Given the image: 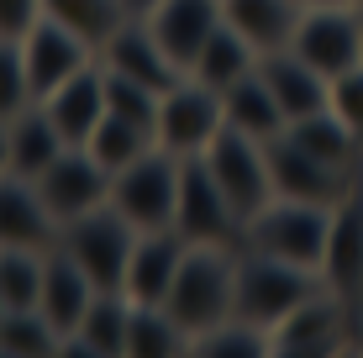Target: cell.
Here are the masks:
<instances>
[{
    "mask_svg": "<svg viewBox=\"0 0 363 358\" xmlns=\"http://www.w3.org/2000/svg\"><path fill=\"white\" fill-rule=\"evenodd\" d=\"M121 6H127V16L143 21V16H153V6H158V0H121Z\"/></svg>",
    "mask_w": 363,
    "mask_h": 358,
    "instance_id": "39",
    "label": "cell"
},
{
    "mask_svg": "<svg viewBox=\"0 0 363 358\" xmlns=\"http://www.w3.org/2000/svg\"><path fill=\"white\" fill-rule=\"evenodd\" d=\"M6 132H11V174H16V179H37L69 147L64 132L53 127V116L43 111V101H32L21 116H11Z\"/></svg>",
    "mask_w": 363,
    "mask_h": 358,
    "instance_id": "24",
    "label": "cell"
},
{
    "mask_svg": "<svg viewBox=\"0 0 363 358\" xmlns=\"http://www.w3.org/2000/svg\"><path fill=\"white\" fill-rule=\"evenodd\" d=\"M332 111L358 132V142H363V64L332 79Z\"/></svg>",
    "mask_w": 363,
    "mask_h": 358,
    "instance_id": "36",
    "label": "cell"
},
{
    "mask_svg": "<svg viewBox=\"0 0 363 358\" xmlns=\"http://www.w3.org/2000/svg\"><path fill=\"white\" fill-rule=\"evenodd\" d=\"M232 290H237V258L227 253V242H190V253H184L179 274L164 295V311L195 342L200 332L232 316Z\"/></svg>",
    "mask_w": 363,
    "mask_h": 358,
    "instance_id": "1",
    "label": "cell"
},
{
    "mask_svg": "<svg viewBox=\"0 0 363 358\" xmlns=\"http://www.w3.org/2000/svg\"><path fill=\"white\" fill-rule=\"evenodd\" d=\"M284 138L300 142L306 153H316L321 164H337V169H347V164H353V153H358V132L347 127L332 106H321V111H311V116L290 121V127H284Z\"/></svg>",
    "mask_w": 363,
    "mask_h": 358,
    "instance_id": "27",
    "label": "cell"
},
{
    "mask_svg": "<svg viewBox=\"0 0 363 358\" xmlns=\"http://www.w3.org/2000/svg\"><path fill=\"white\" fill-rule=\"evenodd\" d=\"M174 232L184 242H242V221L227 206L216 174H211L206 153L179 158V206H174Z\"/></svg>",
    "mask_w": 363,
    "mask_h": 358,
    "instance_id": "8",
    "label": "cell"
},
{
    "mask_svg": "<svg viewBox=\"0 0 363 358\" xmlns=\"http://www.w3.org/2000/svg\"><path fill=\"white\" fill-rule=\"evenodd\" d=\"M143 21L164 43V53L190 74L195 53L206 47V37L221 27V0H158L153 16H143Z\"/></svg>",
    "mask_w": 363,
    "mask_h": 358,
    "instance_id": "17",
    "label": "cell"
},
{
    "mask_svg": "<svg viewBox=\"0 0 363 358\" xmlns=\"http://www.w3.org/2000/svg\"><path fill=\"white\" fill-rule=\"evenodd\" d=\"M184 253H190V242H184L174 227H169V232H137L127 279H121L127 301H132V306H164V295H169V285H174V274H179Z\"/></svg>",
    "mask_w": 363,
    "mask_h": 358,
    "instance_id": "16",
    "label": "cell"
},
{
    "mask_svg": "<svg viewBox=\"0 0 363 358\" xmlns=\"http://www.w3.org/2000/svg\"><path fill=\"white\" fill-rule=\"evenodd\" d=\"M290 53L306 58L327 79L358 69L363 64V6H300Z\"/></svg>",
    "mask_w": 363,
    "mask_h": 358,
    "instance_id": "6",
    "label": "cell"
},
{
    "mask_svg": "<svg viewBox=\"0 0 363 358\" xmlns=\"http://www.w3.org/2000/svg\"><path fill=\"white\" fill-rule=\"evenodd\" d=\"M58 216L48 211V201L37 195L32 179L6 174L0 179V248H58Z\"/></svg>",
    "mask_w": 363,
    "mask_h": 358,
    "instance_id": "15",
    "label": "cell"
},
{
    "mask_svg": "<svg viewBox=\"0 0 363 358\" xmlns=\"http://www.w3.org/2000/svg\"><path fill=\"white\" fill-rule=\"evenodd\" d=\"M100 69H111V74H127V79L137 84H147V90H158V95H169L174 84L184 79V69L174 64V58L164 53V43L153 37V27L147 21H121V32L111 37L106 47H100Z\"/></svg>",
    "mask_w": 363,
    "mask_h": 358,
    "instance_id": "14",
    "label": "cell"
},
{
    "mask_svg": "<svg viewBox=\"0 0 363 358\" xmlns=\"http://www.w3.org/2000/svg\"><path fill=\"white\" fill-rule=\"evenodd\" d=\"M327 279L316 269H295L284 258H264V253H242L237 258V290H232V316L274 332L284 316L295 311L306 295H316Z\"/></svg>",
    "mask_w": 363,
    "mask_h": 358,
    "instance_id": "3",
    "label": "cell"
},
{
    "mask_svg": "<svg viewBox=\"0 0 363 358\" xmlns=\"http://www.w3.org/2000/svg\"><path fill=\"white\" fill-rule=\"evenodd\" d=\"M221 21L264 58V53L290 47V32L300 21V0H221Z\"/></svg>",
    "mask_w": 363,
    "mask_h": 358,
    "instance_id": "21",
    "label": "cell"
},
{
    "mask_svg": "<svg viewBox=\"0 0 363 358\" xmlns=\"http://www.w3.org/2000/svg\"><path fill=\"white\" fill-rule=\"evenodd\" d=\"M190 353H200V358H264V353H274V342L264 327L242 322V316H227L211 332H200L190 342Z\"/></svg>",
    "mask_w": 363,
    "mask_h": 358,
    "instance_id": "32",
    "label": "cell"
},
{
    "mask_svg": "<svg viewBox=\"0 0 363 358\" xmlns=\"http://www.w3.org/2000/svg\"><path fill=\"white\" fill-rule=\"evenodd\" d=\"M0 311H6V295H0Z\"/></svg>",
    "mask_w": 363,
    "mask_h": 358,
    "instance_id": "41",
    "label": "cell"
},
{
    "mask_svg": "<svg viewBox=\"0 0 363 358\" xmlns=\"http://www.w3.org/2000/svg\"><path fill=\"white\" fill-rule=\"evenodd\" d=\"M111 206L132 221L137 232H169L174 206H179V158L164 147H147L137 164L111 174Z\"/></svg>",
    "mask_w": 363,
    "mask_h": 358,
    "instance_id": "5",
    "label": "cell"
},
{
    "mask_svg": "<svg viewBox=\"0 0 363 358\" xmlns=\"http://www.w3.org/2000/svg\"><path fill=\"white\" fill-rule=\"evenodd\" d=\"M264 153H269L274 195H284V201H311V206H342L347 201V169L321 164L316 153H306V147L290 142L284 132L264 142Z\"/></svg>",
    "mask_w": 363,
    "mask_h": 358,
    "instance_id": "11",
    "label": "cell"
},
{
    "mask_svg": "<svg viewBox=\"0 0 363 358\" xmlns=\"http://www.w3.org/2000/svg\"><path fill=\"white\" fill-rule=\"evenodd\" d=\"M84 147H90V153L111 169V174H116V169L137 164V158H143L147 147H158V142H153V132H147V127H137V121L116 116V111H106V116H100V127L90 132V142H84Z\"/></svg>",
    "mask_w": 363,
    "mask_h": 358,
    "instance_id": "31",
    "label": "cell"
},
{
    "mask_svg": "<svg viewBox=\"0 0 363 358\" xmlns=\"http://www.w3.org/2000/svg\"><path fill=\"white\" fill-rule=\"evenodd\" d=\"M32 106V79H27V58H21V43L0 37V121L21 116Z\"/></svg>",
    "mask_w": 363,
    "mask_h": 358,
    "instance_id": "35",
    "label": "cell"
},
{
    "mask_svg": "<svg viewBox=\"0 0 363 358\" xmlns=\"http://www.w3.org/2000/svg\"><path fill=\"white\" fill-rule=\"evenodd\" d=\"M0 353H6V358H48V353H64V332L48 322L37 306H27V311H0Z\"/></svg>",
    "mask_w": 363,
    "mask_h": 358,
    "instance_id": "30",
    "label": "cell"
},
{
    "mask_svg": "<svg viewBox=\"0 0 363 358\" xmlns=\"http://www.w3.org/2000/svg\"><path fill=\"white\" fill-rule=\"evenodd\" d=\"M43 111L53 116V127L64 132L69 147L90 142V132L100 127V116H106V74H100V58H95L90 69H79L74 79L58 84V90L43 101Z\"/></svg>",
    "mask_w": 363,
    "mask_h": 358,
    "instance_id": "19",
    "label": "cell"
},
{
    "mask_svg": "<svg viewBox=\"0 0 363 358\" xmlns=\"http://www.w3.org/2000/svg\"><path fill=\"white\" fill-rule=\"evenodd\" d=\"M221 127H227V116H221V90H211V84H200V79L184 74L164 101H158L153 142L174 158H190V153H206Z\"/></svg>",
    "mask_w": 363,
    "mask_h": 358,
    "instance_id": "9",
    "label": "cell"
},
{
    "mask_svg": "<svg viewBox=\"0 0 363 358\" xmlns=\"http://www.w3.org/2000/svg\"><path fill=\"white\" fill-rule=\"evenodd\" d=\"M32 184L48 201V211L58 216V227H69V221H79L84 211H95V206L111 201V169L100 164L90 147H64Z\"/></svg>",
    "mask_w": 363,
    "mask_h": 358,
    "instance_id": "10",
    "label": "cell"
},
{
    "mask_svg": "<svg viewBox=\"0 0 363 358\" xmlns=\"http://www.w3.org/2000/svg\"><path fill=\"white\" fill-rule=\"evenodd\" d=\"M95 301V279L84 274L79 264L64 253V248H48V269H43V295H37V311L48 316L58 332H64V342L79 332L84 311H90Z\"/></svg>",
    "mask_w": 363,
    "mask_h": 358,
    "instance_id": "20",
    "label": "cell"
},
{
    "mask_svg": "<svg viewBox=\"0 0 363 358\" xmlns=\"http://www.w3.org/2000/svg\"><path fill=\"white\" fill-rule=\"evenodd\" d=\"M321 279H327V290H337V295L358 290V279H363V206L353 201V195H347V201L337 206V216H332Z\"/></svg>",
    "mask_w": 363,
    "mask_h": 358,
    "instance_id": "25",
    "label": "cell"
},
{
    "mask_svg": "<svg viewBox=\"0 0 363 358\" xmlns=\"http://www.w3.org/2000/svg\"><path fill=\"white\" fill-rule=\"evenodd\" d=\"M11 174V132H6V121H0V179Z\"/></svg>",
    "mask_w": 363,
    "mask_h": 358,
    "instance_id": "38",
    "label": "cell"
},
{
    "mask_svg": "<svg viewBox=\"0 0 363 358\" xmlns=\"http://www.w3.org/2000/svg\"><path fill=\"white\" fill-rule=\"evenodd\" d=\"M206 164H211V174H216L221 195H227V206L237 211V221L258 216L274 201L269 153H264L258 138H247V132H237V127H221L206 147Z\"/></svg>",
    "mask_w": 363,
    "mask_h": 358,
    "instance_id": "7",
    "label": "cell"
},
{
    "mask_svg": "<svg viewBox=\"0 0 363 358\" xmlns=\"http://www.w3.org/2000/svg\"><path fill=\"white\" fill-rule=\"evenodd\" d=\"M43 16L58 21L64 32H74L79 43H90L95 53L121 32V21H132L121 0H43Z\"/></svg>",
    "mask_w": 363,
    "mask_h": 358,
    "instance_id": "26",
    "label": "cell"
},
{
    "mask_svg": "<svg viewBox=\"0 0 363 358\" xmlns=\"http://www.w3.org/2000/svg\"><path fill=\"white\" fill-rule=\"evenodd\" d=\"M190 353V332H184L164 306H132L127 327V358H174Z\"/></svg>",
    "mask_w": 363,
    "mask_h": 358,
    "instance_id": "29",
    "label": "cell"
},
{
    "mask_svg": "<svg viewBox=\"0 0 363 358\" xmlns=\"http://www.w3.org/2000/svg\"><path fill=\"white\" fill-rule=\"evenodd\" d=\"M300 6H363V0H300Z\"/></svg>",
    "mask_w": 363,
    "mask_h": 358,
    "instance_id": "40",
    "label": "cell"
},
{
    "mask_svg": "<svg viewBox=\"0 0 363 358\" xmlns=\"http://www.w3.org/2000/svg\"><path fill=\"white\" fill-rule=\"evenodd\" d=\"M37 21H43V0H0V37L21 43Z\"/></svg>",
    "mask_w": 363,
    "mask_h": 358,
    "instance_id": "37",
    "label": "cell"
},
{
    "mask_svg": "<svg viewBox=\"0 0 363 358\" xmlns=\"http://www.w3.org/2000/svg\"><path fill=\"white\" fill-rule=\"evenodd\" d=\"M100 74H106V111H116V116H127V121L153 132L158 101H164V95L147 90V84H137V79H127V74H111V69H100Z\"/></svg>",
    "mask_w": 363,
    "mask_h": 358,
    "instance_id": "34",
    "label": "cell"
},
{
    "mask_svg": "<svg viewBox=\"0 0 363 358\" xmlns=\"http://www.w3.org/2000/svg\"><path fill=\"white\" fill-rule=\"evenodd\" d=\"M58 248L95 279V290H121L132 248H137V227L106 201V206H95V211H84L79 221H69V227L58 232Z\"/></svg>",
    "mask_w": 363,
    "mask_h": 358,
    "instance_id": "4",
    "label": "cell"
},
{
    "mask_svg": "<svg viewBox=\"0 0 363 358\" xmlns=\"http://www.w3.org/2000/svg\"><path fill=\"white\" fill-rule=\"evenodd\" d=\"M127 327H132V301L127 290H95L79 332L64 342V353H90V358H121L127 353Z\"/></svg>",
    "mask_w": 363,
    "mask_h": 358,
    "instance_id": "22",
    "label": "cell"
},
{
    "mask_svg": "<svg viewBox=\"0 0 363 358\" xmlns=\"http://www.w3.org/2000/svg\"><path fill=\"white\" fill-rule=\"evenodd\" d=\"M258 74H264V84L274 90V101H279V111H284V127L300 121V116H311V111H321V106H332V79L316 74L306 58H295L290 47L264 53L258 58Z\"/></svg>",
    "mask_w": 363,
    "mask_h": 358,
    "instance_id": "18",
    "label": "cell"
},
{
    "mask_svg": "<svg viewBox=\"0 0 363 358\" xmlns=\"http://www.w3.org/2000/svg\"><path fill=\"white\" fill-rule=\"evenodd\" d=\"M247 69H258V53L237 37L227 21H221L216 32L206 37V47L195 53V64H190V79H200V84H211V90H227L232 79H242Z\"/></svg>",
    "mask_w": 363,
    "mask_h": 358,
    "instance_id": "28",
    "label": "cell"
},
{
    "mask_svg": "<svg viewBox=\"0 0 363 358\" xmlns=\"http://www.w3.org/2000/svg\"><path fill=\"white\" fill-rule=\"evenodd\" d=\"M269 342H274V353H279V358L337 353V342H342V295L327 290V285H321L316 295H306V301H300L295 311L269 332Z\"/></svg>",
    "mask_w": 363,
    "mask_h": 358,
    "instance_id": "12",
    "label": "cell"
},
{
    "mask_svg": "<svg viewBox=\"0 0 363 358\" xmlns=\"http://www.w3.org/2000/svg\"><path fill=\"white\" fill-rule=\"evenodd\" d=\"M21 58H27V79H32V101H48L64 79H74L79 69L95 64V47L79 43L74 32H64L58 21H37V27L21 37Z\"/></svg>",
    "mask_w": 363,
    "mask_h": 358,
    "instance_id": "13",
    "label": "cell"
},
{
    "mask_svg": "<svg viewBox=\"0 0 363 358\" xmlns=\"http://www.w3.org/2000/svg\"><path fill=\"white\" fill-rule=\"evenodd\" d=\"M43 269L48 253L37 248H0V295H6V311H27L43 295Z\"/></svg>",
    "mask_w": 363,
    "mask_h": 358,
    "instance_id": "33",
    "label": "cell"
},
{
    "mask_svg": "<svg viewBox=\"0 0 363 358\" xmlns=\"http://www.w3.org/2000/svg\"><path fill=\"white\" fill-rule=\"evenodd\" d=\"M221 116H227V127L247 132V138H258V142H269V138L284 132V111H279V101H274V90L264 84L258 69H247L242 79H232L227 90H221Z\"/></svg>",
    "mask_w": 363,
    "mask_h": 358,
    "instance_id": "23",
    "label": "cell"
},
{
    "mask_svg": "<svg viewBox=\"0 0 363 358\" xmlns=\"http://www.w3.org/2000/svg\"><path fill=\"white\" fill-rule=\"evenodd\" d=\"M332 216L337 206H311V201H284L274 195L258 216L242 221V248L264 253V258H284L295 269H316L327 258V237H332Z\"/></svg>",
    "mask_w": 363,
    "mask_h": 358,
    "instance_id": "2",
    "label": "cell"
}]
</instances>
